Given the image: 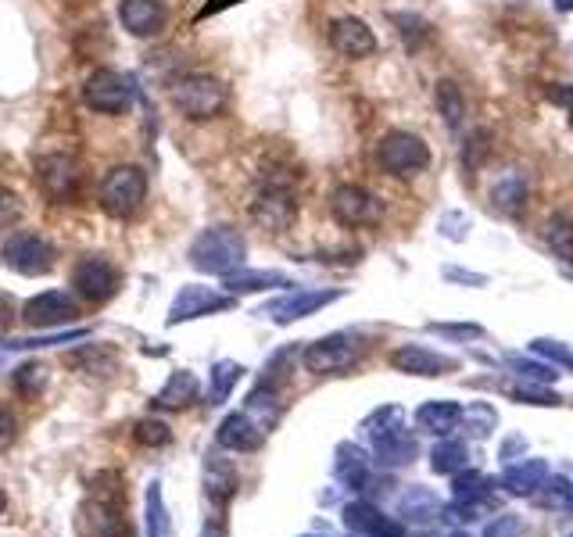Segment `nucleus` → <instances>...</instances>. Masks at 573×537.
Returning <instances> with one entry per match:
<instances>
[{
  "label": "nucleus",
  "mask_w": 573,
  "mask_h": 537,
  "mask_svg": "<svg viewBox=\"0 0 573 537\" xmlns=\"http://www.w3.org/2000/svg\"><path fill=\"white\" fill-rule=\"evenodd\" d=\"M187 258L197 273L226 276V273H233V269L244 265V258H248V244H244V237H240L233 226H208L205 233H197L194 237Z\"/></svg>",
  "instance_id": "obj_1"
},
{
  "label": "nucleus",
  "mask_w": 573,
  "mask_h": 537,
  "mask_svg": "<svg viewBox=\"0 0 573 537\" xmlns=\"http://www.w3.org/2000/svg\"><path fill=\"white\" fill-rule=\"evenodd\" d=\"M251 222L269 233H287L298 222V190L291 176H266L251 197Z\"/></svg>",
  "instance_id": "obj_2"
},
{
  "label": "nucleus",
  "mask_w": 573,
  "mask_h": 537,
  "mask_svg": "<svg viewBox=\"0 0 573 537\" xmlns=\"http://www.w3.org/2000/svg\"><path fill=\"white\" fill-rule=\"evenodd\" d=\"M226 101H230L226 83L208 76V72H190V76L176 79V86H172V104H176V111L190 122H205V119H215V115H223Z\"/></svg>",
  "instance_id": "obj_3"
},
{
  "label": "nucleus",
  "mask_w": 573,
  "mask_h": 537,
  "mask_svg": "<svg viewBox=\"0 0 573 537\" xmlns=\"http://www.w3.org/2000/svg\"><path fill=\"white\" fill-rule=\"evenodd\" d=\"M366 355V341L359 333H326L319 341H312L305 351H301V366L316 376H334L344 373V369L359 366V358Z\"/></svg>",
  "instance_id": "obj_4"
},
{
  "label": "nucleus",
  "mask_w": 573,
  "mask_h": 537,
  "mask_svg": "<svg viewBox=\"0 0 573 537\" xmlns=\"http://www.w3.org/2000/svg\"><path fill=\"white\" fill-rule=\"evenodd\" d=\"M97 201L112 219H129L137 215L147 201V172L137 165H115L97 187Z\"/></svg>",
  "instance_id": "obj_5"
},
{
  "label": "nucleus",
  "mask_w": 573,
  "mask_h": 537,
  "mask_svg": "<svg viewBox=\"0 0 573 537\" xmlns=\"http://www.w3.org/2000/svg\"><path fill=\"white\" fill-rule=\"evenodd\" d=\"M377 165L394 179H412L427 172L430 165V147L423 137L409 133V129H391L377 144Z\"/></svg>",
  "instance_id": "obj_6"
},
{
  "label": "nucleus",
  "mask_w": 573,
  "mask_h": 537,
  "mask_svg": "<svg viewBox=\"0 0 573 537\" xmlns=\"http://www.w3.org/2000/svg\"><path fill=\"white\" fill-rule=\"evenodd\" d=\"M72 287L79 298H86L90 305H104L112 301L122 287V269L115 262H108L104 255H86L72 269Z\"/></svg>",
  "instance_id": "obj_7"
},
{
  "label": "nucleus",
  "mask_w": 573,
  "mask_h": 537,
  "mask_svg": "<svg viewBox=\"0 0 573 537\" xmlns=\"http://www.w3.org/2000/svg\"><path fill=\"white\" fill-rule=\"evenodd\" d=\"M337 298H344V290H334V287H294L287 294H280L276 301H269L258 316H269L273 323L280 326H291L305 316H316L319 308L334 305Z\"/></svg>",
  "instance_id": "obj_8"
},
{
  "label": "nucleus",
  "mask_w": 573,
  "mask_h": 537,
  "mask_svg": "<svg viewBox=\"0 0 573 537\" xmlns=\"http://www.w3.org/2000/svg\"><path fill=\"white\" fill-rule=\"evenodd\" d=\"M330 212L341 226L359 230V226H377L384 219V201L373 190L359 187V183H341L330 194Z\"/></svg>",
  "instance_id": "obj_9"
},
{
  "label": "nucleus",
  "mask_w": 573,
  "mask_h": 537,
  "mask_svg": "<svg viewBox=\"0 0 573 537\" xmlns=\"http://www.w3.org/2000/svg\"><path fill=\"white\" fill-rule=\"evenodd\" d=\"M36 183L51 201L65 205L83 187V172H79V162L72 154H40L36 158Z\"/></svg>",
  "instance_id": "obj_10"
},
{
  "label": "nucleus",
  "mask_w": 573,
  "mask_h": 537,
  "mask_svg": "<svg viewBox=\"0 0 573 537\" xmlns=\"http://www.w3.org/2000/svg\"><path fill=\"white\" fill-rule=\"evenodd\" d=\"M76 527L83 537H129V523L119 498H104V495L86 498L79 505Z\"/></svg>",
  "instance_id": "obj_11"
},
{
  "label": "nucleus",
  "mask_w": 573,
  "mask_h": 537,
  "mask_svg": "<svg viewBox=\"0 0 573 537\" xmlns=\"http://www.w3.org/2000/svg\"><path fill=\"white\" fill-rule=\"evenodd\" d=\"M237 305L233 294H219L212 287H201V283H187V287L172 298L169 305V326H180V323H190V319H201V316H212V312H230Z\"/></svg>",
  "instance_id": "obj_12"
},
{
  "label": "nucleus",
  "mask_w": 573,
  "mask_h": 537,
  "mask_svg": "<svg viewBox=\"0 0 573 537\" xmlns=\"http://www.w3.org/2000/svg\"><path fill=\"white\" fill-rule=\"evenodd\" d=\"M76 316L79 305L65 290H43V294H36V298H29L22 305V319L33 330H65Z\"/></svg>",
  "instance_id": "obj_13"
},
{
  "label": "nucleus",
  "mask_w": 573,
  "mask_h": 537,
  "mask_svg": "<svg viewBox=\"0 0 573 537\" xmlns=\"http://www.w3.org/2000/svg\"><path fill=\"white\" fill-rule=\"evenodd\" d=\"M4 262L22 276H43L54 269V248L36 233H11L4 240Z\"/></svg>",
  "instance_id": "obj_14"
},
{
  "label": "nucleus",
  "mask_w": 573,
  "mask_h": 537,
  "mask_svg": "<svg viewBox=\"0 0 573 537\" xmlns=\"http://www.w3.org/2000/svg\"><path fill=\"white\" fill-rule=\"evenodd\" d=\"M83 101L101 115H122L129 108V83L115 69H94L83 83Z\"/></svg>",
  "instance_id": "obj_15"
},
{
  "label": "nucleus",
  "mask_w": 573,
  "mask_h": 537,
  "mask_svg": "<svg viewBox=\"0 0 573 537\" xmlns=\"http://www.w3.org/2000/svg\"><path fill=\"white\" fill-rule=\"evenodd\" d=\"M330 43H334V51L341 54V58H351V61L369 58V54H377L380 47L377 33L369 29V22H362V18L355 15H344L330 22Z\"/></svg>",
  "instance_id": "obj_16"
},
{
  "label": "nucleus",
  "mask_w": 573,
  "mask_h": 537,
  "mask_svg": "<svg viewBox=\"0 0 573 537\" xmlns=\"http://www.w3.org/2000/svg\"><path fill=\"white\" fill-rule=\"evenodd\" d=\"M344 527L359 537H405V523L387 516L373 502H351L344 505Z\"/></svg>",
  "instance_id": "obj_17"
},
{
  "label": "nucleus",
  "mask_w": 573,
  "mask_h": 537,
  "mask_svg": "<svg viewBox=\"0 0 573 537\" xmlns=\"http://www.w3.org/2000/svg\"><path fill=\"white\" fill-rule=\"evenodd\" d=\"M215 441H219V448H226V452L251 455V452H258V448H262V441H266V430L258 427L248 412H230V416L219 423V430H215Z\"/></svg>",
  "instance_id": "obj_18"
},
{
  "label": "nucleus",
  "mask_w": 573,
  "mask_h": 537,
  "mask_svg": "<svg viewBox=\"0 0 573 537\" xmlns=\"http://www.w3.org/2000/svg\"><path fill=\"white\" fill-rule=\"evenodd\" d=\"M391 366L409 376H445L448 369H455V358L423 348V344H402V348L391 351Z\"/></svg>",
  "instance_id": "obj_19"
},
{
  "label": "nucleus",
  "mask_w": 573,
  "mask_h": 537,
  "mask_svg": "<svg viewBox=\"0 0 573 537\" xmlns=\"http://www.w3.org/2000/svg\"><path fill=\"white\" fill-rule=\"evenodd\" d=\"M119 18L129 36H158L169 15L162 0H119Z\"/></svg>",
  "instance_id": "obj_20"
},
{
  "label": "nucleus",
  "mask_w": 573,
  "mask_h": 537,
  "mask_svg": "<svg viewBox=\"0 0 573 537\" xmlns=\"http://www.w3.org/2000/svg\"><path fill=\"white\" fill-rule=\"evenodd\" d=\"M237 487H240V477H237V469H233V462L223 459L219 452L208 455L205 459V498L208 502L223 512L226 505L233 502V495H237Z\"/></svg>",
  "instance_id": "obj_21"
},
{
  "label": "nucleus",
  "mask_w": 573,
  "mask_h": 537,
  "mask_svg": "<svg viewBox=\"0 0 573 537\" xmlns=\"http://www.w3.org/2000/svg\"><path fill=\"white\" fill-rule=\"evenodd\" d=\"M498 495L491 487H477V491H455L452 495V505H445V520H455V523H477L491 512H498Z\"/></svg>",
  "instance_id": "obj_22"
},
{
  "label": "nucleus",
  "mask_w": 573,
  "mask_h": 537,
  "mask_svg": "<svg viewBox=\"0 0 573 537\" xmlns=\"http://www.w3.org/2000/svg\"><path fill=\"white\" fill-rule=\"evenodd\" d=\"M373 455H377V462L384 469H402V466H412V462H416L420 444H416V437H412L409 430L398 427L394 434L373 441Z\"/></svg>",
  "instance_id": "obj_23"
},
{
  "label": "nucleus",
  "mask_w": 573,
  "mask_h": 537,
  "mask_svg": "<svg viewBox=\"0 0 573 537\" xmlns=\"http://www.w3.org/2000/svg\"><path fill=\"white\" fill-rule=\"evenodd\" d=\"M462 423V405L459 401H423L416 409V427L427 430L434 437H448L452 430H459Z\"/></svg>",
  "instance_id": "obj_24"
},
{
  "label": "nucleus",
  "mask_w": 573,
  "mask_h": 537,
  "mask_svg": "<svg viewBox=\"0 0 573 537\" xmlns=\"http://www.w3.org/2000/svg\"><path fill=\"white\" fill-rule=\"evenodd\" d=\"M334 473L344 487L351 491H366L369 487V455L362 452L355 441L337 444V459H334Z\"/></svg>",
  "instance_id": "obj_25"
},
{
  "label": "nucleus",
  "mask_w": 573,
  "mask_h": 537,
  "mask_svg": "<svg viewBox=\"0 0 573 537\" xmlns=\"http://www.w3.org/2000/svg\"><path fill=\"white\" fill-rule=\"evenodd\" d=\"M548 477V462L545 459H516V462H505V473H502V487L509 495H534L541 487V480Z\"/></svg>",
  "instance_id": "obj_26"
},
{
  "label": "nucleus",
  "mask_w": 573,
  "mask_h": 537,
  "mask_svg": "<svg viewBox=\"0 0 573 537\" xmlns=\"http://www.w3.org/2000/svg\"><path fill=\"white\" fill-rule=\"evenodd\" d=\"M226 294H258V290H273V287H291V276L276 273V269H233V273L223 276Z\"/></svg>",
  "instance_id": "obj_27"
},
{
  "label": "nucleus",
  "mask_w": 573,
  "mask_h": 537,
  "mask_svg": "<svg viewBox=\"0 0 573 537\" xmlns=\"http://www.w3.org/2000/svg\"><path fill=\"white\" fill-rule=\"evenodd\" d=\"M527 197H531V187H527V176L523 172H505L491 183V201H495L498 212L505 215H520L527 208Z\"/></svg>",
  "instance_id": "obj_28"
},
{
  "label": "nucleus",
  "mask_w": 573,
  "mask_h": 537,
  "mask_svg": "<svg viewBox=\"0 0 573 537\" xmlns=\"http://www.w3.org/2000/svg\"><path fill=\"white\" fill-rule=\"evenodd\" d=\"M201 394V380H197L190 369H176V373L165 380V387L151 398L154 409H183L190 401H197Z\"/></svg>",
  "instance_id": "obj_29"
},
{
  "label": "nucleus",
  "mask_w": 573,
  "mask_h": 537,
  "mask_svg": "<svg viewBox=\"0 0 573 537\" xmlns=\"http://www.w3.org/2000/svg\"><path fill=\"white\" fill-rule=\"evenodd\" d=\"M441 512H445V502H441V498H437L434 491H430V487H423V484L409 487V491L402 495V505H398V516H405L409 523H420V527L434 523Z\"/></svg>",
  "instance_id": "obj_30"
},
{
  "label": "nucleus",
  "mask_w": 573,
  "mask_h": 537,
  "mask_svg": "<svg viewBox=\"0 0 573 537\" xmlns=\"http://www.w3.org/2000/svg\"><path fill=\"white\" fill-rule=\"evenodd\" d=\"M65 366L86 376H112L115 366H119V355L112 348H104V344H83V348L65 355Z\"/></svg>",
  "instance_id": "obj_31"
},
{
  "label": "nucleus",
  "mask_w": 573,
  "mask_h": 537,
  "mask_svg": "<svg viewBox=\"0 0 573 537\" xmlns=\"http://www.w3.org/2000/svg\"><path fill=\"white\" fill-rule=\"evenodd\" d=\"M531 498L538 509L552 512V516H570L573 512V484L566 477H552V473H548Z\"/></svg>",
  "instance_id": "obj_32"
},
{
  "label": "nucleus",
  "mask_w": 573,
  "mask_h": 537,
  "mask_svg": "<svg viewBox=\"0 0 573 537\" xmlns=\"http://www.w3.org/2000/svg\"><path fill=\"white\" fill-rule=\"evenodd\" d=\"M430 466H434V473L455 477L459 469L470 466V444L459 441V437H441V441L434 444V452H430Z\"/></svg>",
  "instance_id": "obj_33"
},
{
  "label": "nucleus",
  "mask_w": 573,
  "mask_h": 537,
  "mask_svg": "<svg viewBox=\"0 0 573 537\" xmlns=\"http://www.w3.org/2000/svg\"><path fill=\"white\" fill-rule=\"evenodd\" d=\"M240 376H244V366H240V362H233V358L215 362V366H212V384H208V405H223V401L233 394V387H237Z\"/></svg>",
  "instance_id": "obj_34"
},
{
  "label": "nucleus",
  "mask_w": 573,
  "mask_h": 537,
  "mask_svg": "<svg viewBox=\"0 0 573 537\" xmlns=\"http://www.w3.org/2000/svg\"><path fill=\"white\" fill-rule=\"evenodd\" d=\"M437 111H441V119H445L448 129L462 126V119H466V97H462L459 83H452V79H441V83H437Z\"/></svg>",
  "instance_id": "obj_35"
},
{
  "label": "nucleus",
  "mask_w": 573,
  "mask_h": 537,
  "mask_svg": "<svg viewBox=\"0 0 573 537\" xmlns=\"http://www.w3.org/2000/svg\"><path fill=\"white\" fill-rule=\"evenodd\" d=\"M144 502H147V537H172V520L162 498V480H151Z\"/></svg>",
  "instance_id": "obj_36"
},
{
  "label": "nucleus",
  "mask_w": 573,
  "mask_h": 537,
  "mask_svg": "<svg viewBox=\"0 0 573 537\" xmlns=\"http://www.w3.org/2000/svg\"><path fill=\"white\" fill-rule=\"evenodd\" d=\"M505 366L513 369L516 376H523V380H531V384H552L559 376L552 362L534 358V355H505Z\"/></svg>",
  "instance_id": "obj_37"
},
{
  "label": "nucleus",
  "mask_w": 573,
  "mask_h": 537,
  "mask_svg": "<svg viewBox=\"0 0 573 537\" xmlns=\"http://www.w3.org/2000/svg\"><path fill=\"white\" fill-rule=\"evenodd\" d=\"M545 244L552 248V255L563 258V262H573V222L556 215V219L545 222Z\"/></svg>",
  "instance_id": "obj_38"
},
{
  "label": "nucleus",
  "mask_w": 573,
  "mask_h": 537,
  "mask_svg": "<svg viewBox=\"0 0 573 537\" xmlns=\"http://www.w3.org/2000/svg\"><path fill=\"white\" fill-rule=\"evenodd\" d=\"M398 427H402V409H398V405H380V409L369 412L366 423H362L369 444L380 441V437H387V434H394Z\"/></svg>",
  "instance_id": "obj_39"
},
{
  "label": "nucleus",
  "mask_w": 573,
  "mask_h": 537,
  "mask_svg": "<svg viewBox=\"0 0 573 537\" xmlns=\"http://www.w3.org/2000/svg\"><path fill=\"white\" fill-rule=\"evenodd\" d=\"M462 423L473 437H491V430H498V412L484 401H477L470 409H462Z\"/></svg>",
  "instance_id": "obj_40"
},
{
  "label": "nucleus",
  "mask_w": 573,
  "mask_h": 537,
  "mask_svg": "<svg viewBox=\"0 0 573 537\" xmlns=\"http://www.w3.org/2000/svg\"><path fill=\"white\" fill-rule=\"evenodd\" d=\"M531 355H541L545 362H552L556 369H566V373H573V351H570V344L552 341V337H538V341H531Z\"/></svg>",
  "instance_id": "obj_41"
},
{
  "label": "nucleus",
  "mask_w": 573,
  "mask_h": 537,
  "mask_svg": "<svg viewBox=\"0 0 573 537\" xmlns=\"http://www.w3.org/2000/svg\"><path fill=\"white\" fill-rule=\"evenodd\" d=\"M11 384H15L18 394L36 398V394L43 391V384H47V369H43L40 362H26V366H18L15 373H11Z\"/></svg>",
  "instance_id": "obj_42"
},
{
  "label": "nucleus",
  "mask_w": 573,
  "mask_h": 537,
  "mask_svg": "<svg viewBox=\"0 0 573 537\" xmlns=\"http://www.w3.org/2000/svg\"><path fill=\"white\" fill-rule=\"evenodd\" d=\"M86 330L79 326V330H54L47 333V337H26V341H8L4 348L11 351H26V348H54V344H72V341H83Z\"/></svg>",
  "instance_id": "obj_43"
},
{
  "label": "nucleus",
  "mask_w": 573,
  "mask_h": 537,
  "mask_svg": "<svg viewBox=\"0 0 573 537\" xmlns=\"http://www.w3.org/2000/svg\"><path fill=\"white\" fill-rule=\"evenodd\" d=\"M488 154H491V133L488 129H477V133H470L466 144H462V165H466V169H480V165L488 162Z\"/></svg>",
  "instance_id": "obj_44"
},
{
  "label": "nucleus",
  "mask_w": 573,
  "mask_h": 537,
  "mask_svg": "<svg viewBox=\"0 0 573 537\" xmlns=\"http://www.w3.org/2000/svg\"><path fill=\"white\" fill-rule=\"evenodd\" d=\"M133 437H137L140 444H147V448H162V444L172 441V427L151 416V419H140L137 427H133Z\"/></svg>",
  "instance_id": "obj_45"
},
{
  "label": "nucleus",
  "mask_w": 573,
  "mask_h": 537,
  "mask_svg": "<svg viewBox=\"0 0 573 537\" xmlns=\"http://www.w3.org/2000/svg\"><path fill=\"white\" fill-rule=\"evenodd\" d=\"M513 398L516 401H523V405H559V394L556 391H548V384H516L513 387Z\"/></svg>",
  "instance_id": "obj_46"
},
{
  "label": "nucleus",
  "mask_w": 573,
  "mask_h": 537,
  "mask_svg": "<svg viewBox=\"0 0 573 537\" xmlns=\"http://www.w3.org/2000/svg\"><path fill=\"white\" fill-rule=\"evenodd\" d=\"M391 22L398 26V33H402V40L409 47H416L420 40H430V26L420 15H391Z\"/></svg>",
  "instance_id": "obj_47"
},
{
  "label": "nucleus",
  "mask_w": 573,
  "mask_h": 537,
  "mask_svg": "<svg viewBox=\"0 0 573 537\" xmlns=\"http://www.w3.org/2000/svg\"><path fill=\"white\" fill-rule=\"evenodd\" d=\"M480 537H523V520L516 512H498Z\"/></svg>",
  "instance_id": "obj_48"
},
{
  "label": "nucleus",
  "mask_w": 573,
  "mask_h": 537,
  "mask_svg": "<svg viewBox=\"0 0 573 537\" xmlns=\"http://www.w3.org/2000/svg\"><path fill=\"white\" fill-rule=\"evenodd\" d=\"M430 333H441L448 341H477L484 337V326L477 323H430Z\"/></svg>",
  "instance_id": "obj_49"
},
{
  "label": "nucleus",
  "mask_w": 573,
  "mask_h": 537,
  "mask_svg": "<svg viewBox=\"0 0 573 537\" xmlns=\"http://www.w3.org/2000/svg\"><path fill=\"white\" fill-rule=\"evenodd\" d=\"M22 219V201H18L15 190L0 187V230H8L15 222Z\"/></svg>",
  "instance_id": "obj_50"
},
{
  "label": "nucleus",
  "mask_w": 573,
  "mask_h": 537,
  "mask_svg": "<svg viewBox=\"0 0 573 537\" xmlns=\"http://www.w3.org/2000/svg\"><path fill=\"white\" fill-rule=\"evenodd\" d=\"M548 97H552V104H559V108L570 115V126H573V86H548Z\"/></svg>",
  "instance_id": "obj_51"
},
{
  "label": "nucleus",
  "mask_w": 573,
  "mask_h": 537,
  "mask_svg": "<svg viewBox=\"0 0 573 537\" xmlns=\"http://www.w3.org/2000/svg\"><path fill=\"white\" fill-rule=\"evenodd\" d=\"M15 430H18L15 416H11L8 409H0V448H8V444L15 441Z\"/></svg>",
  "instance_id": "obj_52"
},
{
  "label": "nucleus",
  "mask_w": 573,
  "mask_h": 537,
  "mask_svg": "<svg viewBox=\"0 0 573 537\" xmlns=\"http://www.w3.org/2000/svg\"><path fill=\"white\" fill-rule=\"evenodd\" d=\"M462 226H466V219H462L459 212H448L445 219H441V233H445V237H448V233H452V240H462V237H466V233H462Z\"/></svg>",
  "instance_id": "obj_53"
},
{
  "label": "nucleus",
  "mask_w": 573,
  "mask_h": 537,
  "mask_svg": "<svg viewBox=\"0 0 573 537\" xmlns=\"http://www.w3.org/2000/svg\"><path fill=\"white\" fill-rule=\"evenodd\" d=\"M233 4H244V0H208L205 8L197 11V22H201V18H208V15H219V11L233 8Z\"/></svg>",
  "instance_id": "obj_54"
},
{
  "label": "nucleus",
  "mask_w": 573,
  "mask_h": 537,
  "mask_svg": "<svg viewBox=\"0 0 573 537\" xmlns=\"http://www.w3.org/2000/svg\"><path fill=\"white\" fill-rule=\"evenodd\" d=\"M448 280H459V283H470V287H484L488 276H477V273H462V269H445Z\"/></svg>",
  "instance_id": "obj_55"
},
{
  "label": "nucleus",
  "mask_w": 573,
  "mask_h": 537,
  "mask_svg": "<svg viewBox=\"0 0 573 537\" xmlns=\"http://www.w3.org/2000/svg\"><path fill=\"white\" fill-rule=\"evenodd\" d=\"M201 537H226V527H223V520L215 516L212 523H205V530H201Z\"/></svg>",
  "instance_id": "obj_56"
},
{
  "label": "nucleus",
  "mask_w": 573,
  "mask_h": 537,
  "mask_svg": "<svg viewBox=\"0 0 573 537\" xmlns=\"http://www.w3.org/2000/svg\"><path fill=\"white\" fill-rule=\"evenodd\" d=\"M11 323V301L8 298H0V330Z\"/></svg>",
  "instance_id": "obj_57"
},
{
  "label": "nucleus",
  "mask_w": 573,
  "mask_h": 537,
  "mask_svg": "<svg viewBox=\"0 0 573 537\" xmlns=\"http://www.w3.org/2000/svg\"><path fill=\"white\" fill-rule=\"evenodd\" d=\"M8 509V495H4V491H0V512Z\"/></svg>",
  "instance_id": "obj_58"
},
{
  "label": "nucleus",
  "mask_w": 573,
  "mask_h": 537,
  "mask_svg": "<svg viewBox=\"0 0 573 537\" xmlns=\"http://www.w3.org/2000/svg\"><path fill=\"white\" fill-rule=\"evenodd\" d=\"M448 537H470V534H466V530H455V534H448Z\"/></svg>",
  "instance_id": "obj_59"
},
{
  "label": "nucleus",
  "mask_w": 573,
  "mask_h": 537,
  "mask_svg": "<svg viewBox=\"0 0 573 537\" xmlns=\"http://www.w3.org/2000/svg\"><path fill=\"white\" fill-rule=\"evenodd\" d=\"M305 537H319V534H305Z\"/></svg>",
  "instance_id": "obj_60"
},
{
  "label": "nucleus",
  "mask_w": 573,
  "mask_h": 537,
  "mask_svg": "<svg viewBox=\"0 0 573 537\" xmlns=\"http://www.w3.org/2000/svg\"><path fill=\"white\" fill-rule=\"evenodd\" d=\"M351 537H359V534H351Z\"/></svg>",
  "instance_id": "obj_61"
},
{
  "label": "nucleus",
  "mask_w": 573,
  "mask_h": 537,
  "mask_svg": "<svg viewBox=\"0 0 573 537\" xmlns=\"http://www.w3.org/2000/svg\"><path fill=\"white\" fill-rule=\"evenodd\" d=\"M570 537H573V534H570Z\"/></svg>",
  "instance_id": "obj_62"
}]
</instances>
